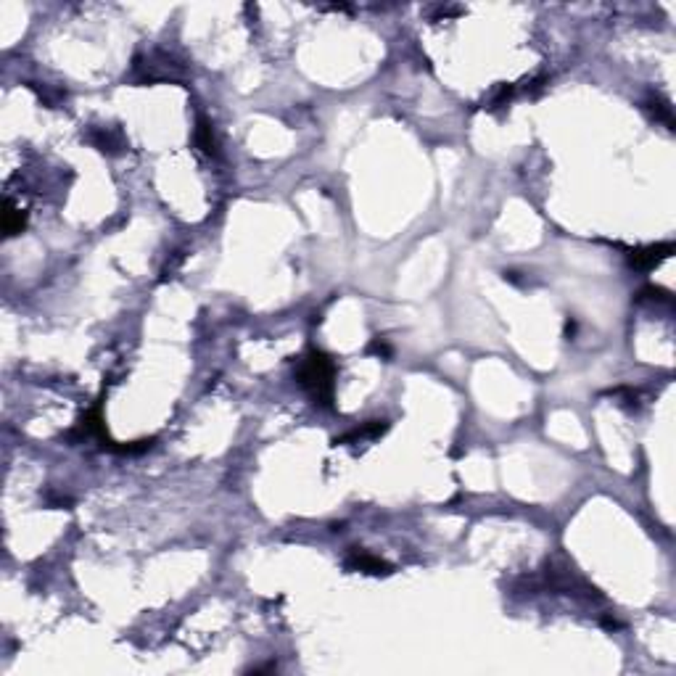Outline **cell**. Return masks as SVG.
Returning a JSON list of instances; mask_svg holds the SVG:
<instances>
[{"instance_id":"1","label":"cell","mask_w":676,"mask_h":676,"mask_svg":"<svg viewBox=\"0 0 676 676\" xmlns=\"http://www.w3.org/2000/svg\"><path fill=\"white\" fill-rule=\"evenodd\" d=\"M296 378L312 394L315 402L330 405V399H333V378H336V362L330 357L322 354V352H309L302 359Z\"/></svg>"},{"instance_id":"2","label":"cell","mask_w":676,"mask_h":676,"mask_svg":"<svg viewBox=\"0 0 676 676\" xmlns=\"http://www.w3.org/2000/svg\"><path fill=\"white\" fill-rule=\"evenodd\" d=\"M674 254V243H655V246H644V249H634L629 251V264L637 270H653L658 267L663 259H668Z\"/></svg>"},{"instance_id":"3","label":"cell","mask_w":676,"mask_h":676,"mask_svg":"<svg viewBox=\"0 0 676 676\" xmlns=\"http://www.w3.org/2000/svg\"><path fill=\"white\" fill-rule=\"evenodd\" d=\"M346 565H349L352 571H362V574H372V576L391 574V565L386 563V560L372 558V555L362 552V550H354V552L349 555V560H346Z\"/></svg>"},{"instance_id":"4","label":"cell","mask_w":676,"mask_h":676,"mask_svg":"<svg viewBox=\"0 0 676 676\" xmlns=\"http://www.w3.org/2000/svg\"><path fill=\"white\" fill-rule=\"evenodd\" d=\"M24 225H27V214L21 209H16L11 201H5V212H3V230H5V236L21 233Z\"/></svg>"},{"instance_id":"5","label":"cell","mask_w":676,"mask_h":676,"mask_svg":"<svg viewBox=\"0 0 676 676\" xmlns=\"http://www.w3.org/2000/svg\"><path fill=\"white\" fill-rule=\"evenodd\" d=\"M389 428V422L386 420H370L368 425H362V428H354V431H349L346 436H341V439H336V444H346V441H352V439H368V436H378V433H383Z\"/></svg>"},{"instance_id":"6","label":"cell","mask_w":676,"mask_h":676,"mask_svg":"<svg viewBox=\"0 0 676 676\" xmlns=\"http://www.w3.org/2000/svg\"><path fill=\"white\" fill-rule=\"evenodd\" d=\"M196 143L201 146L206 153H217V143H214V135H212V127L206 122H199V130H196Z\"/></svg>"},{"instance_id":"7","label":"cell","mask_w":676,"mask_h":676,"mask_svg":"<svg viewBox=\"0 0 676 676\" xmlns=\"http://www.w3.org/2000/svg\"><path fill=\"white\" fill-rule=\"evenodd\" d=\"M640 299H653V302H671V299H668V293H666L663 288H653V286L642 288V291H640Z\"/></svg>"}]
</instances>
